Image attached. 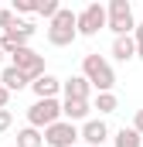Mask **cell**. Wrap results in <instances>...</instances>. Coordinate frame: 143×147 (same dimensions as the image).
Listing matches in <instances>:
<instances>
[{"label": "cell", "instance_id": "13", "mask_svg": "<svg viewBox=\"0 0 143 147\" xmlns=\"http://www.w3.org/2000/svg\"><path fill=\"white\" fill-rule=\"evenodd\" d=\"M112 58L123 62V65L136 58V41H133V34L130 38H112Z\"/></svg>", "mask_w": 143, "mask_h": 147}, {"label": "cell", "instance_id": "4", "mask_svg": "<svg viewBox=\"0 0 143 147\" xmlns=\"http://www.w3.org/2000/svg\"><path fill=\"white\" fill-rule=\"evenodd\" d=\"M58 120H65L61 116V99H34L27 106V127H34V130H48Z\"/></svg>", "mask_w": 143, "mask_h": 147}, {"label": "cell", "instance_id": "10", "mask_svg": "<svg viewBox=\"0 0 143 147\" xmlns=\"http://www.w3.org/2000/svg\"><path fill=\"white\" fill-rule=\"evenodd\" d=\"M89 113H92V103L89 99H61V116L68 120V123H85L89 120Z\"/></svg>", "mask_w": 143, "mask_h": 147}, {"label": "cell", "instance_id": "12", "mask_svg": "<svg viewBox=\"0 0 143 147\" xmlns=\"http://www.w3.org/2000/svg\"><path fill=\"white\" fill-rule=\"evenodd\" d=\"M0 86H7L10 92H21V89H27L31 86V79L21 72V69H14V65H7L3 72H0Z\"/></svg>", "mask_w": 143, "mask_h": 147}, {"label": "cell", "instance_id": "22", "mask_svg": "<svg viewBox=\"0 0 143 147\" xmlns=\"http://www.w3.org/2000/svg\"><path fill=\"white\" fill-rule=\"evenodd\" d=\"M7 103H10V89L0 86V110H7Z\"/></svg>", "mask_w": 143, "mask_h": 147}, {"label": "cell", "instance_id": "18", "mask_svg": "<svg viewBox=\"0 0 143 147\" xmlns=\"http://www.w3.org/2000/svg\"><path fill=\"white\" fill-rule=\"evenodd\" d=\"M14 14H37V3H31V0H14Z\"/></svg>", "mask_w": 143, "mask_h": 147}, {"label": "cell", "instance_id": "9", "mask_svg": "<svg viewBox=\"0 0 143 147\" xmlns=\"http://www.w3.org/2000/svg\"><path fill=\"white\" fill-rule=\"evenodd\" d=\"M61 82L65 79H58V75H41V79H34L31 82V92H34L37 99H58V92H61Z\"/></svg>", "mask_w": 143, "mask_h": 147}, {"label": "cell", "instance_id": "6", "mask_svg": "<svg viewBox=\"0 0 143 147\" xmlns=\"http://www.w3.org/2000/svg\"><path fill=\"white\" fill-rule=\"evenodd\" d=\"M10 65H14V69H21L31 82L41 79V75H48V69H44V55H37L31 45H27V48H17V51L10 55Z\"/></svg>", "mask_w": 143, "mask_h": 147}, {"label": "cell", "instance_id": "3", "mask_svg": "<svg viewBox=\"0 0 143 147\" xmlns=\"http://www.w3.org/2000/svg\"><path fill=\"white\" fill-rule=\"evenodd\" d=\"M106 14H109L106 28L116 38H130L133 31H136V17H133V3H130V0H109Z\"/></svg>", "mask_w": 143, "mask_h": 147}, {"label": "cell", "instance_id": "17", "mask_svg": "<svg viewBox=\"0 0 143 147\" xmlns=\"http://www.w3.org/2000/svg\"><path fill=\"white\" fill-rule=\"evenodd\" d=\"M58 10H61V3H58V0H44V3H37V14H41L48 24L58 17Z\"/></svg>", "mask_w": 143, "mask_h": 147}, {"label": "cell", "instance_id": "14", "mask_svg": "<svg viewBox=\"0 0 143 147\" xmlns=\"http://www.w3.org/2000/svg\"><path fill=\"white\" fill-rule=\"evenodd\" d=\"M112 147H143V137L133 130V127H123V130H116Z\"/></svg>", "mask_w": 143, "mask_h": 147}, {"label": "cell", "instance_id": "19", "mask_svg": "<svg viewBox=\"0 0 143 147\" xmlns=\"http://www.w3.org/2000/svg\"><path fill=\"white\" fill-rule=\"evenodd\" d=\"M10 127H14V113H10V110H0V134H7Z\"/></svg>", "mask_w": 143, "mask_h": 147}, {"label": "cell", "instance_id": "5", "mask_svg": "<svg viewBox=\"0 0 143 147\" xmlns=\"http://www.w3.org/2000/svg\"><path fill=\"white\" fill-rule=\"evenodd\" d=\"M106 24H109V14L102 3H89L78 10V38H96Z\"/></svg>", "mask_w": 143, "mask_h": 147}, {"label": "cell", "instance_id": "8", "mask_svg": "<svg viewBox=\"0 0 143 147\" xmlns=\"http://www.w3.org/2000/svg\"><path fill=\"white\" fill-rule=\"evenodd\" d=\"M82 140H85V147H102L109 140L106 120H85L82 123Z\"/></svg>", "mask_w": 143, "mask_h": 147}, {"label": "cell", "instance_id": "1", "mask_svg": "<svg viewBox=\"0 0 143 147\" xmlns=\"http://www.w3.org/2000/svg\"><path fill=\"white\" fill-rule=\"evenodd\" d=\"M82 75L92 82L96 92H112V86H116V72H112V65H109L99 51H89L82 58Z\"/></svg>", "mask_w": 143, "mask_h": 147}, {"label": "cell", "instance_id": "21", "mask_svg": "<svg viewBox=\"0 0 143 147\" xmlns=\"http://www.w3.org/2000/svg\"><path fill=\"white\" fill-rule=\"evenodd\" d=\"M133 130L143 137V110H136V116H133Z\"/></svg>", "mask_w": 143, "mask_h": 147}, {"label": "cell", "instance_id": "23", "mask_svg": "<svg viewBox=\"0 0 143 147\" xmlns=\"http://www.w3.org/2000/svg\"><path fill=\"white\" fill-rule=\"evenodd\" d=\"M3 55H7V51H3V48H0V65H3Z\"/></svg>", "mask_w": 143, "mask_h": 147}, {"label": "cell", "instance_id": "16", "mask_svg": "<svg viewBox=\"0 0 143 147\" xmlns=\"http://www.w3.org/2000/svg\"><path fill=\"white\" fill-rule=\"evenodd\" d=\"M92 110H99L102 116L116 113V110H119V99H116V92H99V96H96V103H92Z\"/></svg>", "mask_w": 143, "mask_h": 147}, {"label": "cell", "instance_id": "2", "mask_svg": "<svg viewBox=\"0 0 143 147\" xmlns=\"http://www.w3.org/2000/svg\"><path fill=\"white\" fill-rule=\"evenodd\" d=\"M75 38H78V14L68 10V7H61L58 17L48 24V41H51L55 48H68Z\"/></svg>", "mask_w": 143, "mask_h": 147}, {"label": "cell", "instance_id": "7", "mask_svg": "<svg viewBox=\"0 0 143 147\" xmlns=\"http://www.w3.org/2000/svg\"><path fill=\"white\" fill-rule=\"evenodd\" d=\"M78 137H82V130L75 123H68V120H58L55 127L44 130V144L48 147H78Z\"/></svg>", "mask_w": 143, "mask_h": 147}, {"label": "cell", "instance_id": "20", "mask_svg": "<svg viewBox=\"0 0 143 147\" xmlns=\"http://www.w3.org/2000/svg\"><path fill=\"white\" fill-rule=\"evenodd\" d=\"M133 41H136V58L143 62V24H136V31H133Z\"/></svg>", "mask_w": 143, "mask_h": 147}, {"label": "cell", "instance_id": "15", "mask_svg": "<svg viewBox=\"0 0 143 147\" xmlns=\"http://www.w3.org/2000/svg\"><path fill=\"white\" fill-rule=\"evenodd\" d=\"M17 147H44V130H34V127L17 130Z\"/></svg>", "mask_w": 143, "mask_h": 147}, {"label": "cell", "instance_id": "11", "mask_svg": "<svg viewBox=\"0 0 143 147\" xmlns=\"http://www.w3.org/2000/svg\"><path fill=\"white\" fill-rule=\"evenodd\" d=\"M61 92H65V99H89V92H92V82L85 79V75H72L61 82Z\"/></svg>", "mask_w": 143, "mask_h": 147}]
</instances>
